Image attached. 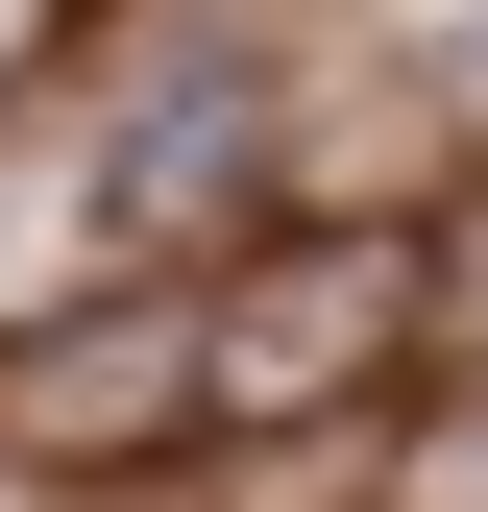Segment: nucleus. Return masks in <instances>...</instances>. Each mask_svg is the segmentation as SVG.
<instances>
[{
	"instance_id": "f257e3e1",
	"label": "nucleus",
	"mask_w": 488,
	"mask_h": 512,
	"mask_svg": "<svg viewBox=\"0 0 488 512\" xmlns=\"http://www.w3.org/2000/svg\"><path fill=\"white\" fill-rule=\"evenodd\" d=\"M196 317H220V415H366L391 342L440 317V244L415 220H318V244H244Z\"/></svg>"
},
{
	"instance_id": "f03ea898",
	"label": "nucleus",
	"mask_w": 488,
	"mask_h": 512,
	"mask_svg": "<svg viewBox=\"0 0 488 512\" xmlns=\"http://www.w3.org/2000/svg\"><path fill=\"white\" fill-rule=\"evenodd\" d=\"M171 415H220V317L196 293H122V317L0 342V464H147Z\"/></svg>"
},
{
	"instance_id": "7ed1b4c3",
	"label": "nucleus",
	"mask_w": 488,
	"mask_h": 512,
	"mask_svg": "<svg viewBox=\"0 0 488 512\" xmlns=\"http://www.w3.org/2000/svg\"><path fill=\"white\" fill-rule=\"evenodd\" d=\"M98 147H122V244H220L244 171H269V74H244V49H171Z\"/></svg>"
},
{
	"instance_id": "20e7f679",
	"label": "nucleus",
	"mask_w": 488,
	"mask_h": 512,
	"mask_svg": "<svg viewBox=\"0 0 488 512\" xmlns=\"http://www.w3.org/2000/svg\"><path fill=\"white\" fill-rule=\"evenodd\" d=\"M98 269H147L122 244V147H0V342H49Z\"/></svg>"
},
{
	"instance_id": "39448f33",
	"label": "nucleus",
	"mask_w": 488,
	"mask_h": 512,
	"mask_svg": "<svg viewBox=\"0 0 488 512\" xmlns=\"http://www.w3.org/2000/svg\"><path fill=\"white\" fill-rule=\"evenodd\" d=\"M49 25H74V0H0V98H25V74H49Z\"/></svg>"
}]
</instances>
